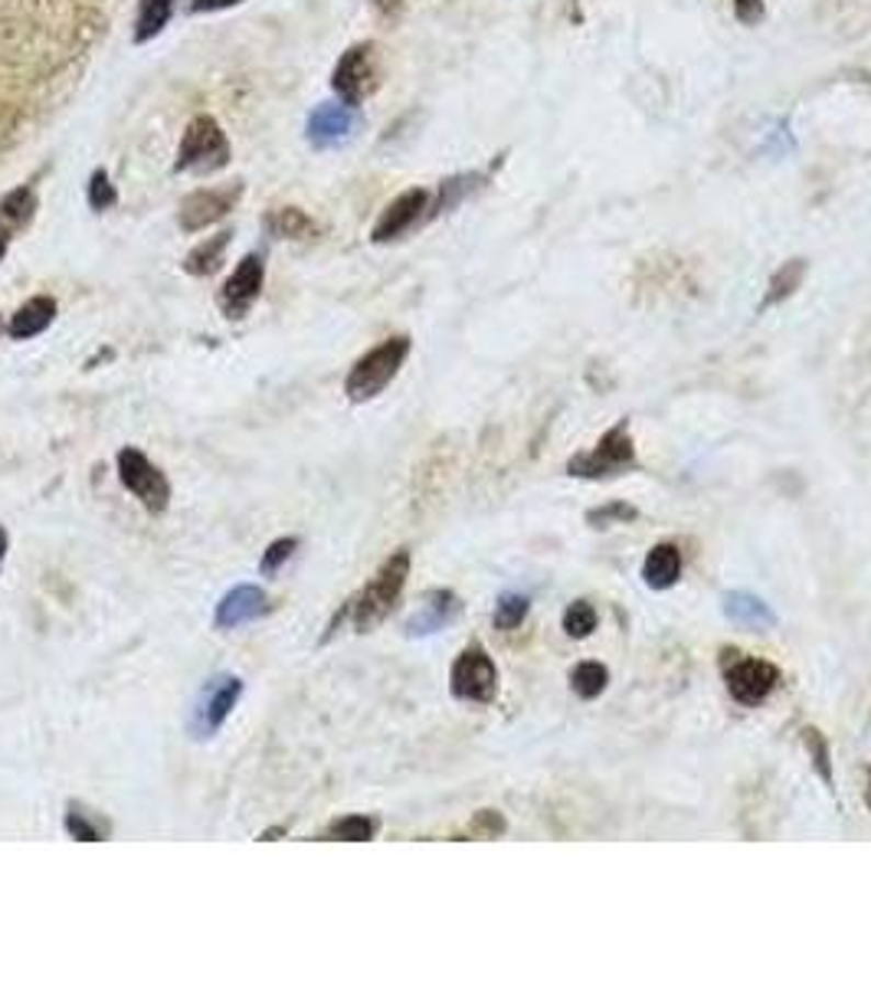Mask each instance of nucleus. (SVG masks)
Wrapping results in <instances>:
<instances>
[{"instance_id":"1","label":"nucleus","mask_w":871,"mask_h":983,"mask_svg":"<svg viewBox=\"0 0 871 983\" xmlns=\"http://www.w3.org/2000/svg\"><path fill=\"white\" fill-rule=\"evenodd\" d=\"M407 577H410V551L400 547L381 564V570L371 577V584L348 600V620L354 623L358 633H371L377 623H384L391 617V610L397 607V600L407 587Z\"/></svg>"},{"instance_id":"2","label":"nucleus","mask_w":871,"mask_h":983,"mask_svg":"<svg viewBox=\"0 0 871 983\" xmlns=\"http://www.w3.org/2000/svg\"><path fill=\"white\" fill-rule=\"evenodd\" d=\"M407 358H410V338L407 335H394V338L381 341L377 348H371L364 358L354 361V368L344 381V394L354 404L374 400L400 374Z\"/></svg>"},{"instance_id":"3","label":"nucleus","mask_w":871,"mask_h":983,"mask_svg":"<svg viewBox=\"0 0 871 983\" xmlns=\"http://www.w3.org/2000/svg\"><path fill=\"white\" fill-rule=\"evenodd\" d=\"M384 79V66H381V49L377 43L364 39L344 49V56L338 59L335 72H331V89L338 92L341 102L348 105H361L364 99H371L381 89Z\"/></svg>"},{"instance_id":"4","label":"nucleus","mask_w":871,"mask_h":983,"mask_svg":"<svg viewBox=\"0 0 871 983\" xmlns=\"http://www.w3.org/2000/svg\"><path fill=\"white\" fill-rule=\"evenodd\" d=\"M229 165V142L217 118L197 115L178 148L174 174H214Z\"/></svg>"},{"instance_id":"5","label":"nucleus","mask_w":871,"mask_h":983,"mask_svg":"<svg viewBox=\"0 0 871 983\" xmlns=\"http://www.w3.org/2000/svg\"><path fill=\"white\" fill-rule=\"evenodd\" d=\"M633 466H636V443L630 440V420H620L613 430L600 437V443L590 453H577L567 463V473L574 479H607Z\"/></svg>"},{"instance_id":"6","label":"nucleus","mask_w":871,"mask_h":983,"mask_svg":"<svg viewBox=\"0 0 871 983\" xmlns=\"http://www.w3.org/2000/svg\"><path fill=\"white\" fill-rule=\"evenodd\" d=\"M721 673H724L731 699L740 702V705H760L780 686V669L773 663L754 659V656H744V653H734V649L724 653Z\"/></svg>"},{"instance_id":"7","label":"nucleus","mask_w":871,"mask_h":983,"mask_svg":"<svg viewBox=\"0 0 871 983\" xmlns=\"http://www.w3.org/2000/svg\"><path fill=\"white\" fill-rule=\"evenodd\" d=\"M115 463H118L122 486L132 491L151 515H161L171 505V483L165 479V473L142 450L125 447Z\"/></svg>"},{"instance_id":"8","label":"nucleus","mask_w":871,"mask_h":983,"mask_svg":"<svg viewBox=\"0 0 871 983\" xmlns=\"http://www.w3.org/2000/svg\"><path fill=\"white\" fill-rule=\"evenodd\" d=\"M449 689L459 702L488 705L498 692V669L482 646H468L459 653L449 673Z\"/></svg>"},{"instance_id":"9","label":"nucleus","mask_w":871,"mask_h":983,"mask_svg":"<svg viewBox=\"0 0 871 983\" xmlns=\"http://www.w3.org/2000/svg\"><path fill=\"white\" fill-rule=\"evenodd\" d=\"M430 207H433L430 191H423V188L404 191L397 201L387 204V211L381 214V221L371 230V240L374 244H394V240H400L404 234H410L414 227H420L423 221H430Z\"/></svg>"},{"instance_id":"10","label":"nucleus","mask_w":871,"mask_h":983,"mask_svg":"<svg viewBox=\"0 0 871 983\" xmlns=\"http://www.w3.org/2000/svg\"><path fill=\"white\" fill-rule=\"evenodd\" d=\"M242 696V682L236 676H219V679H211L194 705V719H191V732L194 737H211L217 735L219 725L229 719V712L236 709Z\"/></svg>"},{"instance_id":"11","label":"nucleus","mask_w":871,"mask_h":983,"mask_svg":"<svg viewBox=\"0 0 871 983\" xmlns=\"http://www.w3.org/2000/svg\"><path fill=\"white\" fill-rule=\"evenodd\" d=\"M358 128H361V115L348 102H321L305 125L308 142L315 148H341L358 135Z\"/></svg>"},{"instance_id":"12","label":"nucleus","mask_w":871,"mask_h":983,"mask_svg":"<svg viewBox=\"0 0 871 983\" xmlns=\"http://www.w3.org/2000/svg\"><path fill=\"white\" fill-rule=\"evenodd\" d=\"M242 197V184H226V188H207V191H194L184 197L181 204V230L184 234H197V230H207L211 224L223 221L236 201Z\"/></svg>"},{"instance_id":"13","label":"nucleus","mask_w":871,"mask_h":983,"mask_svg":"<svg viewBox=\"0 0 871 983\" xmlns=\"http://www.w3.org/2000/svg\"><path fill=\"white\" fill-rule=\"evenodd\" d=\"M262 279H265L262 256H256V252L242 256L239 265L233 269V275L219 289V308H223V315L226 318H242L252 308V302L259 298Z\"/></svg>"},{"instance_id":"14","label":"nucleus","mask_w":871,"mask_h":983,"mask_svg":"<svg viewBox=\"0 0 871 983\" xmlns=\"http://www.w3.org/2000/svg\"><path fill=\"white\" fill-rule=\"evenodd\" d=\"M265 610H269L265 590L252 587V584H239V587H233L217 603V626L219 630H236V626L256 620Z\"/></svg>"},{"instance_id":"15","label":"nucleus","mask_w":871,"mask_h":983,"mask_svg":"<svg viewBox=\"0 0 871 983\" xmlns=\"http://www.w3.org/2000/svg\"><path fill=\"white\" fill-rule=\"evenodd\" d=\"M462 603L452 590H430L423 597V607L407 620V633L410 636H430V633H439L442 626H449L455 617H459Z\"/></svg>"},{"instance_id":"16","label":"nucleus","mask_w":871,"mask_h":983,"mask_svg":"<svg viewBox=\"0 0 871 983\" xmlns=\"http://www.w3.org/2000/svg\"><path fill=\"white\" fill-rule=\"evenodd\" d=\"M53 318H56V298H49V295H36V298L23 302V305L13 312L7 331H10L13 341H26V338L43 335V331L53 325Z\"/></svg>"},{"instance_id":"17","label":"nucleus","mask_w":871,"mask_h":983,"mask_svg":"<svg viewBox=\"0 0 871 983\" xmlns=\"http://www.w3.org/2000/svg\"><path fill=\"white\" fill-rule=\"evenodd\" d=\"M724 613L727 620L747 626V630H767V626H777V613L754 594H724Z\"/></svg>"},{"instance_id":"18","label":"nucleus","mask_w":871,"mask_h":983,"mask_svg":"<svg viewBox=\"0 0 871 983\" xmlns=\"http://www.w3.org/2000/svg\"><path fill=\"white\" fill-rule=\"evenodd\" d=\"M643 577L653 590H668L681 577V551L675 544H655L643 564Z\"/></svg>"},{"instance_id":"19","label":"nucleus","mask_w":871,"mask_h":983,"mask_svg":"<svg viewBox=\"0 0 871 983\" xmlns=\"http://www.w3.org/2000/svg\"><path fill=\"white\" fill-rule=\"evenodd\" d=\"M229 240H233V234H229V230H219L217 237H207L204 244L194 246V249L184 256V272H188V275H197V279L214 275L219 265H223V256H226Z\"/></svg>"},{"instance_id":"20","label":"nucleus","mask_w":871,"mask_h":983,"mask_svg":"<svg viewBox=\"0 0 871 983\" xmlns=\"http://www.w3.org/2000/svg\"><path fill=\"white\" fill-rule=\"evenodd\" d=\"M482 184H485V174H478V171H465V174L445 178V181L439 184V197H436V204L430 207V217L445 214V211H455V207H459L465 197H472Z\"/></svg>"},{"instance_id":"21","label":"nucleus","mask_w":871,"mask_h":983,"mask_svg":"<svg viewBox=\"0 0 871 983\" xmlns=\"http://www.w3.org/2000/svg\"><path fill=\"white\" fill-rule=\"evenodd\" d=\"M806 269H810L806 259H790V262H783V265L770 275V285H767V295H763V305H760V308H773V305L787 302V298L803 285Z\"/></svg>"},{"instance_id":"22","label":"nucleus","mask_w":871,"mask_h":983,"mask_svg":"<svg viewBox=\"0 0 871 983\" xmlns=\"http://www.w3.org/2000/svg\"><path fill=\"white\" fill-rule=\"evenodd\" d=\"M265 227H269V234L279 237V240H305V237L315 234L312 217H308L305 211H298V207H279V211H272V214L265 217Z\"/></svg>"},{"instance_id":"23","label":"nucleus","mask_w":871,"mask_h":983,"mask_svg":"<svg viewBox=\"0 0 871 983\" xmlns=\"http://www.w3.org/2000/svg\"><path fill=\"white\" fill-rule=\"evenodd\" d=\"M174 13V0H138V20H135V43L155 39Z\"/></svg>"},{"instance_id":"24","label":"nucleus","mask_w":871,"mask_h":983,"mask_svg":"<svg viewBox=\"0 0 871 983\" xmlns=\"http://www.w3.org/2000/svg\"><path fill=\"white\" fill-rule=\"evenodd\" d=\"M33 211H36V194H33V188H16V191H10V194L0 201V221L10 224L13 230L26 227V224L33 221Z\"/></svg>"},{"instance_id":"25","label":"nucleus","mask_w":871,"mask_h":983,"mask_svg":"<svg viewBox=\"0 0 871 983\" xmlns=\"http://www.w3.org/2000/svg\"><path fill=\"white\" fill-rule=\"evenodd\" d=\"M607 686H610V669L603 663H580L570 673V689L580 699H597V696H603Z\"/></svg>"},{"instance_id":"26","label":"nucleus","mask_w":871,"mask_h":983,"mask_svg":"<svg viewBox=\"0 0 871 983\" xmlns=\"http://www.w3.org/2000/svg\"><path fill=\"white\" fill-rule=\"evenodd\" d=\"M377 833V820L371 816H341L328 826L325 839H344V843H367Z\"/></svg>"},{"instance_id":"27","label":"nucleus","mask_w":871,"mask_h":983,"mask_svg":"<svg viewBox=\"0 0 871 983\" xmlns=\"http://www.w3.org/2000/svg\"><path fill=\"white\" fill-rule=\"evenodd\" d=\"M803 747L810 750V757H813V767H816V773L823 777V783L826 787H833V750H829V741L826 735L819 732V728H803Z\"/></svg>"},{"instance_id":"28","label":"nucleus","mask_w":871,"mask_h":983,"mask_svg":"<svg viewBox=\"0 0 871 983\" xmlns=\"http://www.w3.org/2000/svg\"><path fill=\"white\" fill-rule=\"evenodd\" d=\"M528 610H531V600H528V597H521V594H505V597L498 600L491 620H495L498 630H518V626L524 623Z\"/></svg>"},{"instance_id":"29","label":"nucleus","mask_w":871,"mask_h":983,"mask_svg":"<svg viewBox=\"0 0 871 983\" xmlns=\"http://www.w3.org/2000/svg\"><path fill=\"white\" fill-rule=\"evenodd\" d=\"M564 630L570 640H584L597 630V610L587 600H574L564 613Z\"/></svg>"},{"instance_id":"30","label":"nucleus","mask_w":871,"mask_h":983,"mask_svg":"<svg viewBox=\"0 0 871 983\" xmlns=\"http://www.w3.org/2000/svg\"><path fill=\"white\" fill-rule=\"evenodd\" d=\"M66 833L76 836V839H82V843H99L105 836V823L89 820V813L79 810V806H69V813H66Z\"/></svg>"},{"instance_id":"31","label":"nucleus","mask_w":871,"mask_h":983,"mask_svg":"<svg viewBox=\"0 0 871 983\" xmlns=\"http://www.w3.org/2000/svg\"><path fill=\"white\" fill-rule=\"evenodd\" d=\"M115 204H118V194H115L109 174H105V171H95L92 181H89V207H92V211H109V207H115Z\"/></svg>"},{"instance_id":"32","label":"nucleus","mask_w":871,"mask_h":983,"mask_svg":"<svg viewBox=\"0 0 871 983\" xmlns=\"http://www.w3.org/2000/svg\"><path fill=\"white\" fill-rule=\"evenodd\" d=\"M295 547H298V538H279V541H272L269 547H265V554H262V574H275L292 554H295Z\"/></svg>"},{"instance_id":"33","label":"nucleus","mask_w":871,"mask_h":983,"mask_svg":"<svg viewBox=\"0 0 871 983\" xmlns=\"http://www.w3.org/2000/svg\"><path fill=\"white\" fill-rule=\"evenodd\" d=\"M633 518H636V508L626 505V501H613V505H603V508L590 511V524H597V528H603L607 521L613 524V521H633Z\"/></svg>"},{"instance_id":"34","label":"nucleus","mask_w":871,"mask_h":983,"mask_svg":"<svg viewBox=\"0 0 871 983\" xmlns=\"http://www.w3.org/2000/svg\"><path fill=\"white\" fill-rule=\"evenodd\" d=\"M734 16L744 26H760L767 16V3L763 0H734Z\"/></svg>"},{"instance_id":"35","label":"nucleus","mask_w":871,"mask_h":983,"mask_svg":"<svg viewBox=\"0 0 871 983\" xmlns=\"http://www.w3.org/2000/svg\"><path fill=\"white\" fill-rule=\"evenodd\" d=\"M472 829H475L478 836H501V833H505V820H501L495 810H482V813L472 820Z\"/></svg>"},{"instance_id":"36","label":"nucleus","mask_w":871,"mask_h":983,"mask_svg":"<svg viewBox=\"0 0 871 983\" xmlns=\"http://www.w3.org/2000/svg\"><path fill=\"white\" fill-rule=\"evenodd\" d=\"M242 0H191V10L194 13H214V10H229Z\"/></svg>"},{"instance_id":"37","label":"nucleus","mask_w":871,"mask_h":983,"mask_svg":"<svg viewBox=\"0 0 871 983\" xmlns=\"http://www.w3.org/2000/svg\"><path fill=\"white\" fill-rule=\"evenodd\" d=\"M371 3H374V10H377L381 16L394 20V16H400V10H404L407 0H371Z\"/></svg>"},{"instance_id":"38","label":"nucleus","mask_w":871,"mask_h":983,"mask_svg":"<svg viewBox=\"0 0 871 983\" xmlns=\"http://www.w3.org/2000/svg\"><path fill=\"white\" fill-rule=\"evenodd\" d=\"M13 234H16V230H13L10 224H3V221H0V259L7 256V246H10V240H13Z\"/></svg>"},{"instance_id":"39","label":"nucleus","mask_w":871,"mask_h":983,"mask_svg":"<svg viewBox=\"0 0 871 983\" xmlns=\"http://www.w3.org/2000/svg\"><path fill=\"white\" fill-rule=\"evenodd\" d=\"M282 833H285V826H275V829H265L262 839H275V836H282Z\"/></svg>"},{"instance_id":"40","label":"nucleus","mask_w":871,"mask_h":983,"mask_svg":"<svg viewBox=\"0 0 871 983\" xmlns=\"http://www.w3.org/2000/svg\"><path fill=\"white\" fill-rule=\"evenodd\" d=\"M3 554H7V531L0 528V564H3Z\"/></svg>"},{"instance_id":"41","label":"nucleus","mask_w":871,"mask_h":983,"mask_svg":"<svg viewBox=\"0 0 871 983\" xmlns=\"http://www.w3.org/2000/svg\"><path fill=\"white\" fill-rule=\"evenodd\" d=\"M866 803L871 806V770H869V790H866Z\"/></svg>"}]
</instances>
